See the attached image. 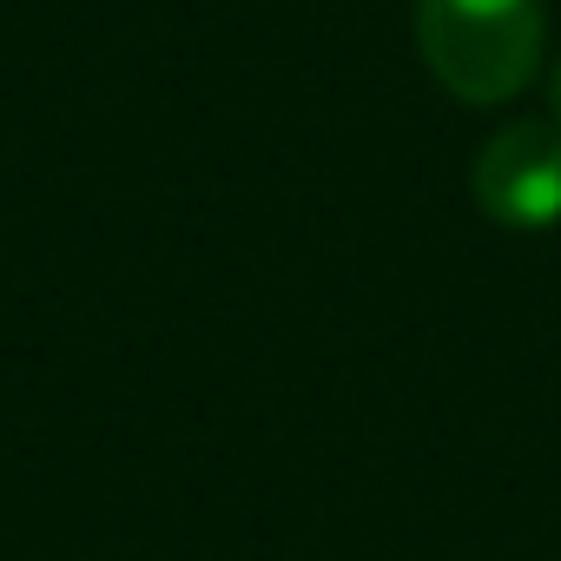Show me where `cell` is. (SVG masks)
<instances>
[{
    "mask_svg": "<svg viewBox=\"0 0 561 561\" xmlns=\"http://www.w3.org/2000/svg\"><path fill=\"white\" fill-rule=\"evenodd\" d=\"M416 54L462 106H502L535 87L548 14L541 0H416Z\"/></svg>",
    "mask_w": 561,
    "mask_h": 561,
    "instance_id": "1",
    "label": "cell"
},
{
    "mask_svg": "<svg viewBox=\"0 0 561 561\" xmlns=\"http://www.w3.org/2000/svg\"><path fill=\"white\" fill-rule=\"evenodd\" d=\"M476 205L508 231L561 225V119H508L469 165Z\"/></svg>",
    "mask_w": 561,
    "mask_h": 561,
    "instance_id": "2",
    "label": "cell"
},
{
    "mask_svg": "<svg viewBox=\"0 0 561 561\" xmlns=\"http://www.w3.org/2000/svg\"><path fill=\"white\" fill-rule=\"evenodd\" d=\"M554 119H561V67H554Z\"/></svg>",
    "mask_w": 561,
    "mask_h": 561,
    "instance_id": "3",
    "label": "cell"
}]
</instances>
